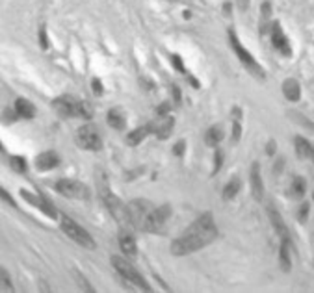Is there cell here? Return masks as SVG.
<instances>
[{"instance_id": "6da1fadb", "label": "cell", "mask_w": 314, "mask_h": 293, "mask_svg": "<svg viewBox=\"0 0 314 293\" xmlns=\"http://www.w3.org/2000/svg\"><path fill=\"white\" fill-rule=\"evenodd\" d=\"M217 237V226L212 214H203L190 224L181 236L173 239L171 252L175 256H186L196 251H201Z\"/></svg>"}, {"instance_id": "7a4b0ae2", "label": "cell", "mask_w": 314, "mask_h": 293, "mask_svg": "<svg viewBox=\"0 0 314 293\" xmlns=\"http://www.w3.org/2000/svg\"><path fill=\"white\" fill-rule=\"evenodd\" d=\"M229 43H230V49L234 50V54H236V58L240 60V63L244 65L245 69L251 73L253 76L260 78V80H264L266 78V71L262 69V65L255 60V56H253L249 50L245 49L244 45H242V41L238 39V35L234 30H229Z\"/></svg>"}, {"instance_id": "3957f363", "label": "cell", "mask_w": 314, "mask_h": 293, "mask_svg": "<svg viewBox=\"0 0 314 293\" xmlns=\"http://www.w3.org/2000/svg\"><path fill=\"white\" fill-rule=\"evenodd\" d=\"M112 265H113V269L117 271L119 277L125 280V282H128V284H132V286L136 288H141L143 292H151V286L147 284V280L141 277L140 271H138L125 256H113Z\"/></svg>"}, {"instance_id": "277c9868", "label": "cell", "mask_w": 314, "mask_h": 293, "mask_svg": "<svg viewBox=\"0 0 314 293\" xmlns=\"http://www.w3.org/2000/svg\"><path fill=\"white\" fill-rule=\"evenodd\" d=\"M60 226H62L63 234L69 237V239H73L77 245L86 247V249H95V241H93L91 234L86 230V228H82V226H80L75 219L63 216L62 217V224H60Z\"/></svg>"}, {"instance_id": "5b68a950", "label": "cell", "mask_w": 314, "mask_h": 293, "mask_svg": "<svg viewBox=\"0 0 314 293\" xmlns=\"http://www.w3.org/2000/svg\"><path fill=\"white\" fill-rule=\"evenodd\" d=\"M153 204L149 201H132V203L126 204V212H128V226H132L136 230H143L145 223L149 219V214L153 212Z\"/></svg>"}, {"instance_id": "8992f818", "label": "cell", "mask_w": 314, "mask_h": 293, "mask_svg": "<svg viewBox=\"0 0 314 293\" xmlns=\"http://www.w3.org/2000/svg\"><path fill=\"white\" fill-rule=\"evenodd\" d=\"M77 145L84 150H91V152H97L103 148V138L99 130L93 125H82L77 130Z\"/></svg>"}, {"instance_id": "52a82bcc", "label": "cell", "mask_w": 314, "mask_h": 293, "mask_svg": "<svg viewBox=\"0 0 314 293\" xmlns=\"http://www.w3.org/2000/svg\"><path fill=\"white\" fill-rule=\"evenodd\" d=\"M169 216H171V206H168V204H164V206H154L153 212L149 214V219H147L143 232L160 234V232L164 230L166 223H168Z\"/></svg>"}, {"instance_id": "ba28073f", "label": "cell", "mask_w": 314, "mask_h": 293, "mask_svg": "<svg viewBox=\"0 0 314 293\" xmlns=\"http://www.w3.org/2000/svg\"><path fill=\"white\" fill-rule=\"evenodd\" d=\"M54 188H56V191L60 195L67 197V199H77V201H80V199H88V195H90V189L86 188L82 182L73 180V178H62V180H58Z\"/></svg>"}, {"instance_id": "9c48e42d", "label": "cell", "mask_w": 314, "mask_h": 293, "mask_svg": "<svg viewBox=\"0 0 314 293\" xmlns=\"http://www.w3.org/2000/svg\"><path fill=\"white\" fill-rule=\"evenodd\" d=\"M103 201H105L106 208L110 210V214L115 217V221L121 223L123 226H128V212H126V204L121 203L117 195H113L110 189L103 191Z\"/></svg>"}, {"instance_id": "30bf717a", "label": "cell", "mask_w": 314, "mask_h": 293, "mask_svg": "<svg viewBox=\"0 0 314 293\" xmlns=\"http://www.w3.org/2000/svg\"><path fill=\"white\" fill-rule=\"evenodd\" d=\"M52 108H54L62 117H78L80 100L71 97V95H62V97L52 100Z\"/></svg>"}, {"instance_id": "8fae6325", "label": "cell", "mask_w": 314, "mask_h": 293, "mask_svg": "<svg viewBox=\"0 0 314 293\" xmlns=\"http://www.w3.org/2000/svg\"><path fill=\"white\" fill-rule=\"evenodd\" d=\"M149 128H151V134H154L158 140H168L175 128V119L171 115H162V117L156 115V121L149 123Z\"/></svg>"}, {"instance_id": "7c38bea8", "label": "cell", "mask_w": 314, "mask_h": 293, "mask_svg": "<svg viewBox=\"0 0 314 293\" xmlns=\"http://www.w3.org/2000/svg\"><path fill=\"white\" fill-rule=\"evenodd\" d=\"M21 195L24 197V201H28L32 206H35L37 210H41L45 216H49L50 219H56L58 217V212L56 208L52 206V203L50 201H47L45 197L41 195H34V193H30V191H26V189H21Z\"/></svg>"}, {"instance_id": "4fadbf2b", "label": "cell", "mask_w": 314, "mask_h": 293, "mask_svg": "<svg viewBox=\"0 0 314 293\" xmlns=\"http://www.w3.org/2000/svg\"><path fill=\"white\" fill-rule=\"evenodd\" d=\"M272 45L275 50H279L283 56H292V49H290V41L285 35L279 22L272 24Z\"/></svg>"}, {"instance_id": "5bb4252c", "label": "cell", "mask_w": 314, "mask_h": 293, "mask_svg": "<svg viewBox=\"0 0 314 293\" xmlns=\"http://www.w3.org/2000/svg\"><path fill=\"white\" fill-rule=\"evenodd\" d=\"M60 165V156L54 150H45V152L35 156V169L37 171H52Z\"/></svg>"}, {"instance_id": "9a60e30c", "label": "cell", "mask_w": 314, "mask_h": 293, "mask_svg": "<svg viewBox=\"0 0 314 293\" xmlns=\"http://www.w3.org/2000/svg\"><path fill=\"white\" fill-rule=\"evenodd\" d=\"M117 243H119L121 252H123V256H126V258H134V256L138 254V245H136V239H134V236L130 232H126V230L119 232Z\"/></svg>"}, {"instance_id": "2e32d148", "label": "cell", "mask_w": 314, "mask_h": 293, "mask_svg": "<svg viewBox=\"0 0 314 293\" xmlns=\"http://www.w3.org/2000/svg\"><path fill=\"white\" fill-rule=\"evenodd\" d=\"M249 178H251V193L257 201H262L264 199V182H262V175H260V163L255 161L251 165V173H249Z\"/></svg>"}, {"instance_id": "e0dca14e", "label": "cell", "mask_w": 314, "mask_h": 293, "mask_svg": "<svg viewBox=\"0 0 314 293\" xmlns=\"http://www.w3.org/2000/svg\"><path fill=\"white\" fill-rule=\"evenodd\" d=\"M13 110L19 119H26V121H30V119L35 117V106L30 102L28 98H22V97L17 98L13 104Z\"/></svg>"}, {"instance_id": "ac0fdd59", "label": "cell", "mask_w": 314, "mask_h": 293, "mask_svg": "<svg viewBox=\"0 0 314 293\" xmlns=\"http://www.w3.org/2000/svg\"><path fill=\"white\" fill-rule=\"evenodd\" d=\"M147 136H151V128H149V125H143L140 128H134L132 132L126 134L125 143L128 146H138L140 143H143L147 140Z\"/></svg>"}, {"instance_id": "d6986e66", "label": "cell", "mask_w": 314, "mask_h": 293, "mask_svg": "<svg viewBox=\"0 0 314 293\" xmlns=\"http://www.w3.org/2000/svg\"><path fill=\"white\" fill-rule=\"evenodd\" d=\"M283 95H285L286 100H290V102H298L301 98V87H300V82L296 80V78H288L283 82Z\"/></svg>"}, {"instance_id": "ffe728a7", "label": "cell", "mask_w": 314, "mask_h": 293, "mask_svg": "<svg viewBox=\"0 0 314 293\" xmlns=\"http://www.w3.org/2000/svg\"><path fill=\"white\" fill-rule=\"evenodd\" d=\"M279 264L281 269L288 273L292 269V258H290V237H281V247H279Z\"/></svg>"}, {"instance_id": "44dd1931", "label": "cell", "mask_w": 314, "mask_h": 293, "mask_svg": "<svg viewBox=\"0 0 314 293\" xmlns=\"http://www.w3.org/2000/svg\"><path fill=\"white\" fill-rule=\"evenodd\" d=\"M106 121H108V125L112 126L113 130H125L126 115L121 108H112L110 112L106 113Z\"/></svg>"}, {"instance_id": "7402d4cb", "label": "cell", "mask_w": 314, "mask_h": 293, "mask_svg": "<svg viewBox=\"0 0 314 293\" xmlns=\"http://www.w3.org/2000/svg\"><path fill=\"white\" fill-rule=\"evenodd\" d=\"M268 217H270V223L273 224V228H275V232L279 234V237H290L288 228H286L285 221H283V217H281V214L273 208V206L268 208Z\"/></svg>"}, {"instance_id": "603a6c76", "label": "cell", "mask_w": 314, "mask_h": 293, "mask_svg": "<svg viewBox=\"0 0 314 293\" xmlns=\"http://www.w3.org/2000/svg\"><path fill=\"white\" fill-rule=\"evenodd\" d=\"M294 146H296L298 158H301V160H309L311 154H313V148H314V145H311V143H309L305 138H301V136H298V138L294 140Z\"/></svg>"}, {"instance_id": "cb8c5ba5", "label": "cell", "mask_w": 314, "mask_h": 293, "mask_svg": "<svg viewBox=\"0 0 314 293\" xmlns=\"http://www.w3.org/2000/svg\"><path fill=\"white\" fill-rule=\"evenodd\" d=\"M205 141H207V145L209 146H214L216 148L221 141H223V130H221V126H210L207 134H205Z\"/></svg>"}, {"instance_id": "d4e9b609", "label": "cell", "mask_w": 314, "mask_h": 293, "mask_svg": "<svg viewBox=\"0 0 314 293\" xmlns=\"http://www.w3.org/2000/svg\"><path fill=\"white\" fill-rule=\"evenodd\" d=\"M240 189H242V182H240V178H236V176L230 178L223 188V199H234Z\"/></svg>"}, {"instance_id": "484cf974", "label": "cell", "mask_w": 314, "mask_h": 293, "mask_svg": "<svg viewBox=\"0 0 314 293\" xmlns=\"http://www.w3.org/2000/svg\"><path fill=\"white\" fill-rule=\"evenodd\" d=\"M9 165H11V169H13L15 173H21V175H24L28 171L26 158H22V156H11L9 158Z\"/></svg>"}, {"instance_id": "4316f807", "label": "cell", "mask_w": 314, "mask_h": 293, "mask_svg": "<svg viewBox=\"0 0 314 293\" xmlns=\"http://www.w3.org/2000/svg\"><path fill=\"white\" fill-rule=\"evenodd\" d=\"M305 191H307V182H305V178L296 176L292 182V189H290L292 197H303L305 195Z\"/></svg>"}, {"instance_id": "83f0119b", "label": "cell", "mask_w": 314, "mask_h": 293, "mask_svg": "<svg viewBox=\"0 0 314 293\" xmlns=\"http://www.w3.org/2000/svg\"><path fill=\"white\" fill-rule=\"evenodd\" d=\"M0 290H2V292H13L11 277H9V273H7L4 267H0Z\"/></svg>"}, {"instance_id": "f1b7e54d", "label": "cell", "mask_w": 314, "mask_h": 293, "mask_svg": "<svg viewBox=\"0 0 314 293\" xmlns=\"http://www.w3.org/2000/svg\"><path fill=\"white\" fill-rule=\"evenodd\" d=\"M78 117L80 119H86V121H90L93 117V108L90 106V102H86V100H80V108H78Z\"/></svg>"}, {"instance_id": "f546056e", "label": "cell", "mask_w": 314, "mask_h": 293, "mask_svg": "<svg viewBox=\"0 0 314 293\" xmlns=\"http://www.w3.org/2000/svg\"><path fill=\"white\" fill-rule=\"evenodd\" d=\"M221 165H223V150L221 148H214V175H217L219 173V169H221Z\"/></svg>"}, {"instance_id": "4dcf8cb0", "label": "cell", "mask_w": 314, "mask_h": 293, "mask_svg": "<svg viewBox=\"0 0 314 293\" xmlns=\"http://www.w3.org/2000/svg\"><path fill=\"white\" fill-rule=\"evenodd\" d=\"M37 37H39V45H41V49L43 50L49 49L50 43H49V35H47V26H45V24L39 26V34H37Z\"/></svg>"}, {"instance_id": "1f68e13d", "label": "cell", "mask_w": 314, "mask_h": 293, "mask_svg": "<svg viewBox=\"0 0 314 293\" xmlns=\"http://www.w3.org/2000/svg\"><path fill=\"white\" fill-rule=\"evenodd\" d=\"M171 63H173V67L181 74H188V71H186V67H184V62H182V58L179 56V54H171Z\"/></svg>"}, {"instance_id": "d6a6232c", "label": "cell", "mask_w": 314, "mask_h": 293, "mask_svg": "<svg viewBox=\"0 0 314 293\" xmlns=\"http://www.w3.org/2000/svg\"><path fill=\"white\" fill-rule=\"evenodd\" d=\"M309 212H311V204H309V203H303V204H301V206H300V212H298V219H300V223H307Z\"/></svg>"}, {"instance_id": "836d02e7", "label": "cell", "mask_w": 314, "mask_h": 293, "mask_svg": "<svg viewBox=\"0 0 314 293\" xmlns=\"http://www.w3.org/2000/svg\"><path fill=\"white\" fill-rule=\"evenodd\" d=\"M0 199H2L4 203L9 204V206H13V208H17V203H15V199H13L11 195H9V193H7L6 189L2 188V186H0Z\"/></svg>"}, {"instance_id": "e575fe53", "label": "cell", "mask_w": 314, "mask_h": 293, "mask_svg": "<svg viewBox=\"0 0 314 293\" xmlns=\"http://www.w3.org/2000/svg\"><path fill=\"white\" fill-rule=\"evenodd\" d=\"M169 112H171V102H168V100L162 102V104L156 108V115H158V117H162V115H169Z\"/></svg>"}, {"instance_id": "d590c367", "label": "cell", "mask_w": 314, "mask_h": 293, "mask_svg": "<svg viewBox=\"0 0 314 293\" xmlns=\"http://www.w3.org/2000/svg\"><path fill=\"white\" fill-rule=\"evenodd\" d=\"M91 87H93V93H95V95H99V97H101V95L105 93V87H103V82H101L99 78H93V80H91Z\"/></svg>"}, {"instance_id": "8d00e7d4", "label": "cell", "mask_w": 314, "mask_h": 293, "mask_svg": "<svg viewBox=\"0 0 314 293\" xmlns=\"http://www.w3.org/2000/svg\"><path fill=\"white\" fill-rule=\"evenodd\" d=\"M184 150H186V141L181 140V141H177L173 145V154L175 156H182L184 154Z\"/></svg>"}, {"instance_id": "74e56055", "label": "cell", "mask_w": 314, "mask_h": 293, "mask_svg": "<svg viewBox=\"0 0 314 293\" xmlns=\"http://www.w3.org/2000/svg\"><path fill=\"white\" fill-rule=\"evenodd\" d=\"M171 95H173V100L175 104L179 106L182 102V93H181V87L179 85H171Z\"/></svg>"}, {"instance_id": "f35d334b", "label": "cell", "mask_w": 314, "mask_h": 293, "mask_svg": "<svg viewBox=\"0 0 314 293\" xmlns=\"http://www.w3.org/2000/svg\"><path fill=\"white\" fill-rule=\"evenodd\" d=\"M270 15H272V4H270V2H264V4H262V17L268 19Z\"/></svg>"}, {"instance_id": "ab89813d", "label": "cell", "mask_w": 314, "mask_h": 293, "mask_svg": "<svg viewBox=\"0 0 314 293\" xmlns=\"http://www.w3.org/2000/svg\"><path fill=\"white\" fill-rule=\"evenodd\" d=\"M266 154H268V156H272V154H275V141H270V143H268V145H266Z\"/></svg>"}, {"instance_id": "60d3db41", "label": "cell", "mask_w": 314, "mask_h": 293, "mask_svg": "<svg viewBox=\"0 0 314 293\" xmlns=\"http://www.w3.org/2000/svg\"><path fill=\"white\" fill-rule=\"evenodd\" d=\"M0 152H4V145L2 143H0Z\"/></svg>"}, {"instance_id": "b9f144b4", "label": "cell", "mask_w": 314, "mask_h": 293, "mask_svg": "<svg viewBox=\"0 0 314 293\" xmlns=\"http://www.w3.org/2000/svg\"><path fill=\"white\" fill-rule=\"evenodd\" d=\"M171 2H181V0H171Z\"/></svg>"}, {"instance_id": "7bdbcfd3", "label": "cell", "mask_w": 314, "mask_h": 293, "mask_svg": "<svg viewBox=\"0 0 314 293\" xmlns=\"http://www.w3.org/2000/svg\"><path fill=\"white\" fill-rule=\"evenodd\" d=\"M313 199H314V191H313Z\"/></svg>"}]
</instances>
